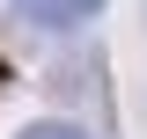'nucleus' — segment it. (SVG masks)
<instances>
[{
  "label": "nucleus",
  "mask_w": 147,
  "mask_h": 139,
  "mask_svg": "<svg viewBox=\"0 0 147 139\" xmlns=\"http://www.w3.org/2000/svg\"><path fill=\"white\" fill-rule=\"evenodd\" d=\"M22 139H88V132H81V124H30Z\"/></svg>",
  "instance_id": "2"
},
{
  "label": "nucleus",
  "mask_w": 147,
  "mask_h": 139,
  "mask_svg": "<svg viewBox=\"0 0 147 139\" xmlns=\"http://www.w3.org/2000/svg\"><path fill=\"white\" fill-rule=\"evenodd\" d=\"M96 7H103V0H15V22L66 37V29H81V22H96Z\"/></svg>",
  "instance_id": "1"
}]
</instances>
